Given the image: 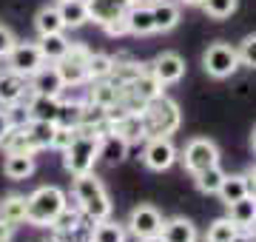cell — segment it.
<instances>
[{"mask_svg":"<svg viewBox=\"0 0 256 242\" xmlns=\"http://www.w3.org/2000/svg\"><path fill=\"white\" fill-rule=\"evenodd\" d=\"M72 194H74L77 208H80L92 222H100V220H108L111 216V208H114V205H111L108 191H106V186L100 182V177H97L94 171L74 177Z\"/></svg>","mask_w":256,"mask_h":242,"instance_id":"cell-1","label":"cell"},{"mask_svg":"<svg viewBox=\"0 0 256 242\" xmlns=\"http://www.w3.org/2000/svg\"><path fill=\"white\" fill-rule=\"evenodd\" d=\"M66 205H68V196H66L63 188L40 186L34 194L26 196V222L37 225V228H48Z\"/></svg>","mask_w":256,"mask_h":242,"instance_id":"cell-2","label":"cell"},{"mask_svg":"<svg viewBox=\"0 0 256 242\" xmlns=\"http://www.w3.org/2000/svg\"><path fill=\"white\" fill-rule=\"evenodd\" d=\"M182 122V114H180V106H176L171 97H154V100L146 102L142 108V126H146V140L148 137H171Z\"/></svg>","mask_w":256,"mask_h":242,"instance_id":"cell-3","label":"cell"},{"mask_svg":"<svg viewBox=\"0 0 256 242\" xmlns=\"http://www.w3.org/2000/svg\"><path fill=\"white\" fill-rule=\"evenodd\" d=\"M97 151H100V134H82V131H74L72 142L63 148L66 171H68L72 177L94 171V162L100 160Z\"/></svg>","mask_w":256,"mask_h":242,"instance_id":"cell-4","label":"cell"},{"mask_svg":"<svg viewBox=\"0 0 256 242\" xmlns=\"http://www.w3.org/2000/svg\"><path fill=\"white\" fill-rule=\"evenodd\" d=\"M202 68H205V74H210L214 80L230 77L239 68L236 46H230V43H210L208 52L202 54Z\"/></svg>","mask_w":256,"mask_h":242,"instance_id":"cell-5","label":"cell"},{"mask_svg":"<svg viewBox=\"0 0 256 242\" xmlns=\"http://www.w3.org/2000/svg\"><path fill=\"white\" fill-rule=\"evenodd\" d=\"M88 54H92V48H86L82 43H74L57 60V68H60V74L66 80V88L68 86H82L88 80Z\"/></svg>","mask_w":256,"mask_h":242,"instance_id":"cell-6","label":"cell"},{"mask_svg":"<svg viewBox=\"0 0 256 242\" xmlns=\"http://www.w3.org/2000/svg\"><path fill=\"white\" fill-rule=\"evenodd\" d=\"M220 162V148H216V142L208 140V137H194L188 140V146L182 148V166L196 174L202 168H210Z\"/></svg>","mask_w":256,"mask_h":242,"instance_id":"cell-7","label":"cell"},{"mask_svg":"<svg viewBox=\"0 0 256 242\" xmlns=\"http://www.w3.org/2000/svg\"><path fill=\"white\" fill-rule=\"evenodd\" d=\"M28 97H32V88H28V77L18 74V72H0V106L9 108V106H26Z\"/></svg>","mask_w":256,"mask_h":242,"instance_id":"cell-8","label":"cell"},{"mask_svg":"<svg viewBox=\"0 0 256 242\" xmlns=\"http://www.w3.org/2000/svg\"><path fill=\"white\" fill-rule=\"evenodd\" d=\"M6 63H9L12 72H18V74H23V77H32L46 60L40 54L37 43H14L12 52L6 54Z\"/></svg>","mask_w":256,"mask_h":242,"instance_id":"cell-9","label":"cell"},{"mask_svg":"<svg viewBox=\"0 0 256 242\" xmlns=\"http://www.w3.org/2000/svg\"><path fill=\"white\" fill-rule=\"evenodd\" d=\"M142 160L151 171H168L180 157H176V146L171 142V137H148Z\"/></svg>","mask_w":256,"mask_h":242,"instance_id":"cell-10","label":"cell"},{"mask_svg":"<svg viewBox=\"0 0 256 242\" xmlns=\"http://www.w3.org/2000/svg\"><path fill=\"white\" fill-rule=\"evenodd\" d=\"M126 228H128V234H134L137 240L154 236V234L162 231V214L156 211L154 205H137V208L131 211V216H128Z\"/></svg>","mask_w":256,"mask_h":242,"instance_id":"cell-11","label":"cell"},{"mask_svg":"<svg viewBox=\"0 0 256 242\" xmlns=\"http://www.w3.org/2000/svg\"><path fill=\"white\" fill-rule=\"evenodd\" d=\"M28 88L34 94H46V97H60L66 88V80L60 74L57 63H43L34 74L28 77Z\"/></svg>","mask_w":256,"mask_h":242,"instance_id":"cell-12","label":"cell"},{"mask_svg":"<svg viewBox=\"0 0 256 242\" xmlns=\"http://www.w3.org/2000/svg\"><path fill=\"white\" fill-rule=\"evenodd\" d=\"M148 72H151L162 86L180 83V80L185 77V60L180 54H174V52H162L154 63L148 66Z\"/></svg>","mask_w":256,"mask_h":242,"instance_id":"cell-13","label":"cell"},{"mask_svg":"<svg viewBox=\"0 0 256 242\" xmlns=\"http://www.w3.org/2000/svg\"><path fill=\"white\" fill-rule=\"evenodd\" d=\"M134 3H137V0H86V6H88V20L100 23V26H106L111 20L126 18L128 9H131Z\"/></svg>","mask_w":256,"mask_h":242,"instance_id":"cell-14","label":"cell"},{"mask_svg":"<svg viewBox=\"0 0 256 242\" xmlns=\"http://www.w3.org/2000/svg\"><path fill=\"white\" fill-rule=\"evenodd\" d=\"M122 94H126V86L106 77V80H94V88L88 92V102L100 106V108H111V106H117L122 100Z\"/></svg>","mask_w":256,"mask_h":242,"instance_id":"cell-15","label":"cell"},{"mask_svg":"<svg viewBox=\"0 0 256 242\" xmlns=\"http://www.w3.org/2000/svg\"><path fill=\"white\" fill-rule=\"evenodd\" d=\"M162 242H196V225L185 216H174V220H162V231H160Z\"/></svg>","mask_w":256,"mask_h":242,"instance_id":"cell-16","label":"cell"},{"mask_svg":"<svg viewBox=\"0 0 256 242\" xmlns=\"http://www.w3.org/2000/svg\"><path fill=\"white\" fill-rule=\"evenodd\" d=\"M28 120H46V122H57V114H60V97H46V94H34L28 97L26 102Z\"/></svg>","mask_w":256,"mask_h":242,"instance_id":"cell-17","label":"cell"},{"mask_svg":"<svg viewBox=\"0 0 256 242\" xmlns=\"http://www.w3.org/2000/svg\"><path fill=\"white\" fill-rule=\"evenodd\" d=\"M128 23V34L134 38H146V34H154V18H151V6H146L142 0H137L126 14Z\"/></svg>","mask_w":256,"mask_h":242,"instance_id":"cell-18","label":"cell"},{"mask_svg":"<svg viewBox=\"0 0 256 242\" xmlns=\"http://www.w3.org/2000/svg\"><path fill=\"white\" fill-rule=\"evenodd\" d=\"M108 131L120 134L122 140L131 146L134 140H146V126H142V112L140 114H122L117 120L108 122Z\"/></svg>","mask_w":256,"mask_h":242,"instance_id":"cell-19","label":"cell"},{"mask_svg":"<svg viewBox=\"0 0 256 242\" xmlns=\"http://www.w3.org/2000/svg\"><path fill=\"white\" fill-rule=\"evenodd\" d=\"M97 157L106 162V166H120L122 160L128 157V142L114 134V131H106L100 137V151H97Z\"/></svg>","mask_w":256,"mask_h":242,"instance_id":"cell-20","label":"cell"},{"mask_svg":"<svg viewBox=\"0 0 256 242\" xmlns=\"http://www.w3.org/2000/svg\"><path fill=\"white\" fill-rule=\"evenodd\" d=\"M228 220L236 225L239 231L245 228H254L256 225V196L254 194H245L242 200L228 205Z\"/></svg>","mask_w":256,"mask_h":242,"instance_id":"cell-21","label":"cell"},{"mask_svg":"<svg viewBox=\"0 0 256 242\" xmlns=\"http://www.w3.org/2000/svg\"><path fill=\"white\" fill-rule=\"evenodd\" d=\"M57 12H60L66 28H80L88 23V6H86V0H60Z\"/></svg>","mask_w":256,"mask_h":242,"instance_id":"cell-22","label":"cell"},{"mask_svg":"<svg viewBox=\"0 0 256 242\" xmlns=\"http://www.w3.org/2000/svg\"><path fill=\"white\" fill-rule=\"evenodd\" d=\"M151 18H154V32H171L180 23V6L171 0H156L151 6Z\"/></svg>","mask_w":256,"mask_h":242,"instance_id":"cell-23","label":"cell"},{"mask_svg":"<svg viewBox=\"0 0 256 242\" xmlns=\"http://www.w3.org/2000/svg\"><path fill=\"white\" fill-rule=\"evenodd\" d=\"M26 137L28 142L34 146V151L40 148H52V137H54V128H57V122H46V120H28L26 126Z\"/></svg>","mask_w":256,"mask_h":242,"instance_id":"cell-24","label":"cell"},{"mask_svg":"<svg viewBox=\"0 0 256 242\" xmlns=\"http://www.w3.org/2000/svg\"><path fill=\"white\" fill-rule=\"evenodd\" d=\"M68 46L72 43L66 40L63 32H57V34H40V40H37V48H40V54H43L46 63H57L68 52Z\"/></svg>","mask_w":256,"mask_h":242,"instance_id":"cell-25","label":"cell"},{"mask_svg":"<svg viewBox=\"0 0 256 242\" xmlns=\"http://www.w3.org/2000/svg\"><path fill=\"white\" fill-rule=\"evenodd\" d=\"M128 92L134 94V97H140L142 102H148V100H154V97L162 94V83L148 72V66H146V72H142L137 80H131V83H128Z\"/></svg>","mask_w":256,"mask_h":242,"instance_id":"cell-26","label":"cell"},{"mask_svg":"<svg viewBox=\"0 0 256 242\" xmlns=\"http://www.w3.org/2000/svg\"><path fill=\"white\" fill-rule=\"evenodd\" d=\"M34 171V154H6L3 160V174L9 180H26Z\"/></svg>","mask_w":256,"mask_h":242,"instance_id":"cell-27","label":"cell"},{"mask_svg":"<svg viewBox=\"0 0 256 242\" xmlns=\"http://www.w3.org/2000/svg\"><path fill=\"white\" fill-rule=\"evenodd\" d=\"M245 194H250V191H248V177H245V174H225L220 191H216V196H220L225 205L242 200Z\"/></svg>","mask_w":256,"mask_h":242,"instance_id":"cell-28","label":"cell"},{"mask_svg":"<svg viewBox=\"0 0 256 242\" xmlns=\"http://www.w3.org/2000/svg\"><path fill=\"white\" fill-rule=\"evenodd\" d=\"M82 222H92V220L82 214L80 208H68V205H66L63 211L54 216V222L48 225V228L54 231V236H63V234H72L74 228H80Z\"/></svg>","mask_w":256,"mask_h":242,"instance_id":"cell-29","label":"cell"},{"mask_svg":"<svg viewBox=\"0 0 256 242\" xmlns=\"http://www.w3.org/2000/svg\"><path fill=\"white\" fill-rule=\"evenodd\" d=\"M0 148L6 151V154H34V146L28 142L26 128H23V126H12V128L3 134Z\"/></svg>","mask_w":256,"mask_h":242,"instance_id":"cell-30","label":"cell"},{"mask_svg":"<svg viewBox=\"0 0 256 242\" xmlns=\"http://www.w3.org/2000/svg\"><path fill=\"white\" fill-rule=\"evenodd\" d=\"M0 220L9 222L12 228H18V225L26 222V196H20V194L6 196L0 202Z\"/></svg>","mask_w":256,"mask_h":242,"instance_id":"cell-31","label":"cell"},{"mask_svg":"<svg viewBox=\"0 0 256 242\" xmlns=\"http://www.w3.org/2000/svg\"><path fill=\"white\" fill-rule=\"evenodd\" d=\"M126 240H128V228L120 222H111V220L94 222L92 236H88V242H126Z\"/></svg>","mask_w":256,"mask_h":242,"instance_id":"cell-32","label":"cell"},{"mask_svg":"<svg viewBox=\"0 0 256 242\" xmlns=\"http://www.w3.org/2000/svg\"><path fill=\"white\" fill-rule=\"evenodd\" d=\"M34 28H37V34H57V32H66L63 18H60L57 6H43V9L37 12Z\"/></svg>","mask_w":256,"mask_h":242,"instance_id":"cell-33","label":"cell"},{"mask_svg":"<svg viewBox=\"0 0 256 242\" xmlns=\"http://www.w3.org/2000/svg\"><path fill=\"white\" fill-rule=\"evenodd\" d=\"M194 180H196V188H200L202 194H216L222 186V180H225V171L220 168V162L210 168H202V171H196L194 174Z\"/></svg>","mask_w":256,"mask_h":242,"instance_id":"cell-34","label":"cell"},{"mask_svg":"<svg viewBox=\"0 0 256 242\" xmlns=\"http://www.w3.org/2000/svg\"><path fill=\"white\" fill-rule=\"evenodd\" d=\"M114 68V57L102 54V52H92L88 54V80H106Z\"/></svg>","mask_w":256,"mask_h":242,"instance_id":"cell-35","label":"cell"},{"mask_svg":"<svg viewBox=\"0 0 256 242\" xmlns=\"http://www.w3.org/2000/svg\"><path fill=\"white\" fill-rule=\"evenodd\" d=\"M239 0H202V9H205V14L214 20H225L230 18L234 12H236Z\"/></svg>","mask_w":256,"mask_h":242,"instance_id":"cell-36","label":"cell"},{"mask_svg":"<svg viewBox=\"0 0 256 242\" xmlns=\"http://www.w3.org/2000/svg\"><path fill=\"white\" fill-rule=\"evenodd\" d=\"M236 234H239L236 225L230 222L228 216H222V220H216V222L208 228V242H230Z\"/></svg>","mask_w":256,"mask_h":242,"instance_id":"cell-37","label":"cell"},{"mask_svg":"<svg viewBox=\"0 0 256 242\" xmlns=\"http://www.w3.org/2000/svg\"><path fill=\"white\" fill-rule=\"evenodd\" d=\"M82 106H86V102H80V100H74V102H63V100H60V114H57V126H68V128H74V126L80 122Z\"/></svg>","mask_w":256,"mask_h":242,"instance_id":"cell-38","label":"cell"},{"mask_svg":"<svg viewBox=\"0 0 256 242\" xmlns=\"http://www.w3.org/2000/svg\"><path fill=\"white\" fill-rule=\"evenodd\" d=\"M239 54V66H248V68H256V34H248L236 48Z\"/></svg>","mask_w":256,"mask_h":242,"instance_id":"cell-39","label":"cell"},{"mask_svg":"<svg viewBox=\"0 0 256 242\" xmlns=\"http://www.w3.org/2000/svg\"><path fill=\"white\" fill-rule=\"evenodd\" d=\"M72 137H74V128H68V126H57V128H54V137H52V148L63 151L66 146L72 142Z\"/></svg>","mask_w":256,"mask_h":242,"instance_id":"cell-40","label":"cell"},{"mask_svg":"<svg viewBox=\"0 0 256 242\" xmlns=\"http://www.w3.org/2000/svg\"><path fill=\"white\" fill-rule=\"evenodd\" d=\"M18 43V38L12 34V28L6 26H0V60H6V54L12 52V46Z\"/></svg>","mask_w":256,"mask_h":242,"instance_id":"cell-41","label":"cell"},{"mask_svg":"<svg viewBox=\"0 0 256 242\" xmlns=\"http://www.w3.org/2000/svg\"><path fill=\"white\" fill-rule=\"evenodd\" d=\"M106 34H111V38H122V34H128V23L126 18H120V20H111V23H106Z\"/></svg>","mask_w":256,"mask_h":242,"instance_id":"cell-42","label":"cell"},{"mask_svg":"<svg viewBox=\"0 0 256 242\" xmlns=\"http://www.w3.org/2000/svg\"><path fill=\"white\" fill-rule=\"evenodd\" d=\"M12 128V120H9V108H3L0 106V140H3V134Z\"/></svg>","mask_w":256,"mask_h":242,"instance_id":"cell-43","label":"cell"},{"mask_svg":"<svg viewBox=\"0 0 256 242\" xmlns=\"http://www.w3.org/2000/svg\"><path fill=\"white\" fill-rule=\"evenodd\" d=\"M12 234H14V228H12L9 222H3V220H0V242H9Z\"/></svg>","mask_w":256,"mask_h":242,"instance_id":"cell-44","label":"cell"},{"mask_svg":"<svg viewBox=\"0 0 256 242\" xmlns=\"http://www.w3.org/2000/svg\"><path fill=\"white\" fill-rule=\"evenodd\" d=\"M245 177H248V191H250V194L256 196V166L250 168V171H248Z\"/></svg>","mask_w":256,"mask_h":242,"instance_id":"cell-45","label":"cell"},{"mask_svg":"<svg viewBox=\"0 0 256 242\" xmlns=\"http://www.w3.org/2000/svg\"><path fill=\"white\" fill-rule=\"evenodd\" d=\"M230 242H256V240H254V236H248L245 231H239V234H236V236H234Z\"/></svg>","mask_w":256,"mask_h":242,"instance_id":"cell-46","label":"cell"},{"mask_svg":"<svg viewBox=\"0 0 256 242\" xmlns=\"http://www.w3.org/2000/svg\"><path fill=\"white\" fill-rule=\"evenodd\" d=\"M140 242H162V236H160V234H154V236H142Z\"/></svg>","mask_w":256,"mask_h":242,"instance_id":"cell-47","label":"cell"},{"mask_svg":"<svg viewBox=\"0 0 256 242\" xmlns=\"http://www.w3.org/2000/svg\"><path fill=\"white\" fill-rule=\"evenodd\" d=\"M180 3H185V6H202V0H180Z\"/></svg>","mask_w":256,"mask_h":242,"instance_id":"cell-48","label":"cell"},{"mask_svg":"<svg viewBox=\"0 0 256 242\" xmlns=\"http://www.w3.org/2000/svg\"><path fill=\"white\" fill-rule=\"evenodd\" d=\"M250 146H254V154H256V128H254V134H250Z\"/></svg>","mask_w":256,"mask_h":242,"instance_id":"cell-49","label":"cell"},{"mask_svg":"<svg viewBox=\"0 0 256 242\" xmlns=\"http://www.w3.org/2000/svg\"><path fill=\"white\" fill-rule=\"evenodd\" d=\"M43 242H60V240H43Z\"/></svg>","mask_w":256,"mask_h":242,"instance_id":"cell-50","label":"cell"},{"mask_svg":"<svg viewBox=\"0 0 256 242\" xmlns=\"http://www.w3.org/2000/svg\"><path fill=\"white\" fill-rule=\"evenodd\" d=\"M57 3H60V0H57Z\"/></svg>","mask_w":256,"mask_h":242,"instance_id":"cell-51","label":"cell"}]
</instances>
